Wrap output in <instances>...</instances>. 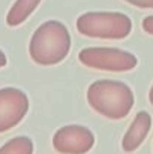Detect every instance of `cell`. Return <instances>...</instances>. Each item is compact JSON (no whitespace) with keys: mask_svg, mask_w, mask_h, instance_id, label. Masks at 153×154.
<instances>
[{"mask_svg":"<svg viewBox=\"0 0 153 154\" xmlns=\"http://www.w3.org/2000/svg\"><path fill=\"white\" fill-rule=\"evenodd\" d=\"M78 60L87 67L107 72H129L138 64L132 52L108 47L84 48L78 52Z\"/></svg>","mask_w":153,"mask_h":154,"instance_id":"277c9868","label":"cell"},{"mask_svg":"<svg viewBox=\"0 0 153 154\" xmlns=\"http://www.w3.org/2000/svg\"><path fill=\"white\" fill-rule=\"evenodd\" d=\"M0 154H33V142L27 136H17L0 147Z\"/></svg>","mask_w":153,"mask_h":154,"instance_id":"9c48e42d","label":"cell"},{"mask_svg":"<svg viewBox=\"0 0 153 154\" xmlns=\"http://www.w3.org/2000/svg\"><path fill=\"white\" fill-rule=\"evenodd\" d=\"M134 91L122 82L113 79H99L89 85L87 102L90 108L108 120H122L134 108Z\"/></svg>","mask_w":153,"mask_h":154,"instance_id":"7a4b0ae2","label":"cell"},{"mask_svg":"<svg viewBox=\"0 0 153 154\" xmlns=\"http://www.w3.org/2000/svg\"><path fill=\"white\" fill-rule=\"evenodd\" d=\"M125 2L140 9H153V0H125Z\"/></svg>","mask_w":153,"mask_h":154,"instance_id":"30bf717a","label":"cell"},{"mask_svg":"<svg viewBox=\"0 0 153 154\" xmlns=\"http://www.w3.org/2000/svg\"><path fill=\"white\" fill-rule=\"evenodd\" d=\"M152 127V117L147 111H140L134 121L131 123L129 129L123 135L122 139V148L125 153H134L135 150L140 148V145L144 142L147 138L149 132Z\"/></svg>","mask_w":153,"mask_h":154,"instance_id":"52a82bcc","label":"cell"},{"mask_svg":"<svg viewBox=\"0 0 153 154\" xmlns=\"http://www.w3.org/2000/svg\"><path fill=\"white\" fill-rule=\"evenodd\" d=\"M77 30L95 39H125L132 32V21L122 12H86L77 18Z\"/></svg>","mask_w":153,"mask_h":154,"instance_id":"3957f363","label":"cell"},{"mask_svg":"<svg viewBox=\"0 0 153 154\" xmlns=\"http://www.w3.org/2000/svg\"><path fill=\"white\" fill-rule=\"evenodd\" d=\"M71 33L68 27L56 20L45 21L32 35L29 44L30 58L41 66L62 63L71 51Z\"/></svg>","mask_w":153,"mask_h":154,"instance_id":"6da1fadb","label":"cell"},{"mask_svg":"<svg viewBox=\"0 0 153 154\" xmlns=\"http://www.w3.org/2000/svg\"><path fill=\"white\" fill-rule=\"evenodd\" d=\"M95 145L93 132L80 124L60 127L53 136V147L60 154H86Z\"/></svg>","mask_w":153,"mask_h":154,"instance_id":"5b68a950","label":"cell"},{"mask_svg":"<svg viewBox=\"0 0 153 154\" xmlns=\"http://www.w3.org/2000/svg\"><path fill=\"white\" fill-rule=\"evenodd\" d=\"M29 111V97L24 91L5 87L0 88V133L11 130L23 121Z\"/></svg>","mask_w":153,"mask_h":154,"instance_id":"8992f818","label":"cell"},{"mask_svg":"<svg viewBox=\"0 0 153 154\" xmlns=\"http://www.w3.org/2000/svg\"><path fill=\"white\" fill-rule=\"evenodd\" d=\"M42 0H15V3L11 6L8 15H6V24L9 27H18L21 26L39 6Z\"/></svg>","mask_w":153,"mask_h":154,"instance_id":"ba28073f","label":"cell"},{"mask_svg":"<svg viewBox=\"0 0 153 154\" xmlns=\"http://www.w3.org/2000/svg\"><path fill=\"white\" fill-rule=\"evenodd\" d=\"M143 30L147 33V35H152L153 36V15H149L143 20Z\"/></svg>","mask_w":153,"mask_h":154,"instance_id":"8fae6325","label":"cell"},{"mask_svg":"<svg viewBox=\"0 0 153 154\" xmlns=\"http://www.w3.org/2000/svg\"><path fill=\"white\" fill-rule=\"evenodd\" d=\"M6 63H8V60H6V55H5V52L0 50V67L6 66Z\"/></svg>","mask_w":153,"mask_h":154,"instance_id":"7c38bea8","label":"cell"},{"mask_svg":"<svg viewBox=\"0 0 153 154\" xmlns=\"http://www.w3.org/2000/svg\"><path fill=\"white\" fill-rule=\"evenodd\" d=\"M149 102L153 106V84H152V87H150V91H149Z\"/></svg>","mask_w":153,"mask_h":154,"instance_id":"4fadbf2b","label":"cell"}]
</instances>
